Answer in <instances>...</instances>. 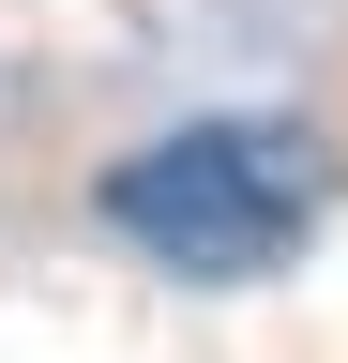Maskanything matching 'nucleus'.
Instances as JSON below:
<instances>
[{
  "mask_svg": "<svg viewBox=\"0 0 348 363\" xmlns=\"http://www.w3.org/2000/svg\"><path fill=\"white\" fill-rule=\"evenodd\" d=\"M91 212L182 288H242V272H288L303 227L333 212V136L318 121H182L152 152H121L91 182Z\"/></svg>",
  "mask_w": 348,
  "mask_h": 363,
  "instance_id": "nucleus-1",
  "label": "nucleus"
}]
</instances>
